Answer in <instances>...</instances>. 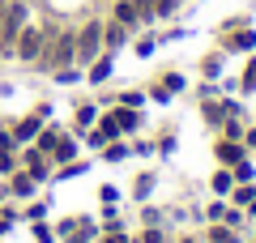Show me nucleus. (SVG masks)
I'll list each match as a JSON object with an SVG mask.
<instances>
[{
	"label": "nucleus",
	"instance_id": "nucleus-1",
	"mask_svg": "<svg viewBox=\"0 0 256 243\" xmlns=\"http://www.w3.org/2000/svg\"><path fill=\"white\" fill-rule=\"evenodd\" d=\"M98 56H102V22L90 18L82 30H77V64H82V68H90Z\"/></svg>",
	"mask_w": 256,
	"mask_h": 243
},
{
	"label": "nucleus",
	"instance_id": "nucleus-2",
	"mask_svg": "<svg viewBox=\"0 0 256 243\" xmlns=\"http://www.w3.org/2000/svg\"><path fill=\"white\" fill-rule=\"evenodd\" d=\"M43 26H22L18 30V38H13V56H18V60H30V64H38V56H43Z\"/></svg>",
	"mask_w": 256,
	"mask_h": 243
},
{
	"label": "nucleus",
	"instance_id": "nucleus-3",
	"mask_svg": "<svg viewBox=\"0 0 256 243\" xmlns=\"http://www.w3.org/2000/svg\"><path fill=\"white\" fill-rule=\"evenodd\" d=\"M22 166H26V175H34L38 184L52 175V158H47L38 145H26V150H22Z\"/></svg>",
	"mask_w": 256,
	"mask_h": 243
},
{
	"label": "nucleus",
	"instance_id": "nucleus-4",
	"mask_svg": "<svg viewBox=\"0 0 256 243\" xmlns=\"http://www.w3.org/2000/svg\"><path fill=\"white\" fill-rule=\"evenodd\" d=\"M222 47H226V52H252L256 47V30L252 26H235L230 34L222 30Z\"/></svg>",
	"mask_w": 256,
	"mask_h": 243
},
{
	"label": "nucleus",
	"instance_id": "nucleus-5",
	"mask_svg": "<svg viewBox=\"0 0 256 243\" xmlns=\"http://www.w3.org/2000/svg\"><path fill=\"white\" fill-rule=\"evenodd\" d=\"M214 154H218V162H222V166H239V162L248 158V145H244V141H226V136H218Z\"/></svg>",
	"mask_w": 256,
	"mask_h": 243
},
{
	"label": "nucleus",
	"instance_id": "nucleus-6",
	"mask_svg": "<svg viewBox=\"0 0 256 243\" xmlns=\"http://www.w3.org/2000/svg\"><path fill=\"white\" fill-rule=\"evenodd\" d=\"M111 22H120L124 30H137V26H141L137 0H116V4H111Z\"/></svg>",
	"mask_w": 256,
	"mask_h": 243
},
{
	"label": "nucleus",
	"instance_id": "nucleus-7",
	"mask_svg": "<svg viewBox=\"0 0 256 243\" xmlns=\"http://www.w3.org/2000/svg\"><path fill=\"white\" fill-rule=\"evenodd\" d=\"M43 124H47V120L38 116V111H34V116H26V120H18V124H13V136H18V145H34V136L43 132Z\"/></svg>",
	"mask_w": 256,
	"mask_h": 243
},
{
	"label": "nucleus",
	"instance_id": "nucleus-8",
	"mask_svg": "<svg viewBox=\"0 0 256 243\" xmlns=\"http://www.w3.org/2000/svg\"><path fill=\"white\" fill-rule=\"evenodd\" d=\"M47 158L60 162V166H64V162H73V158H77V136H64V132H60V141L52 145V154H47Z\"/></svg>",
	"mask_w": 256,
	"mask_h": 243
},
{
	"label": "nucleus",
	"instance_id": "nucleus-9",
	"mask_svg": "<svg viewBox=\"0 0 256 243\" xmlns=\"http://www.w3.org/2000/svg\"><path fill=\"white\" fill-rule=\"evenodd\" d=\"M111 68H116V60H111V52H107V56H98V60H94L90 68H86V77H90V86H102V81L111 77Z\"/></svg>",
	"mask_w": 256,
	"mask_h": 243
},
{
	"label": "nucleus",
	"instance_id": "nucleus-10",
	"mask_svg": "<svg viewBox=\"0 0 256 243\" xmlns=\"http://www.w3.org/2000/svg\"><path fill=\"white\" fill-rule=\"evenodd\" d=\"M111 116H116L120 132H137V128H141V111H137V107H116Z\"/></svg>",
	"mask_w": 256,
	"mask_h": 243
},
{
	"label": "nucleus",
	"instance_id": "nucleus-11",
	"mask_svg": "<svg viewBox=\"0 0 256 243\" xmlns=\"http://www.w3.org/2000/svg\"><path fill=\"white\" fill-rule=\"evenodd\" d=\"M98 120V107L94 102H77V116H73V132H90V124Z\"/></svg>",
	"mask_w": 256,
	"mask_h": 243
},
{
	"label": "nucleus",
	"instance_id": "nucleus-12",
	"mask_svg": "<svg viewBox=\"0 0 256 243\" xmlns=\"http://www.w3.org/2000/svg\"><path fill=\"white\" fill-rule=\"evenodd\" d=\"M124 38H128V30L120 26V22H102V47H107V52H116Z\"/></svg>",
	"mask_w": 256,
	"mask_h": 243
},
{
	"label": "nucleus",
	"instance_id": "nucleus-13",
	"mask_svg": "<svg viewBox=\"0 0 256 243\" xmlns=\"http://www.w3.org/2000/svg\"><path fill=\"white\" fill-rule=\"evenodd\" d=\"M34 188H38V180H34V175L13 171V184H9V192H13V196H34Z\"/></svg>",
	"mask_w": 256,
	"mask_h": 243
},
{
	"label": "nucleus",
	"instance_id": "nucleus-14",
	"mask_svg": "<svg viewBox=\"0 0 256 243\" xmlns=\"http://www.w3.org/2000/svg\"><path fill=\"white\" fill-rule=\"evenodd\" d=\"M210 188L218 192V196H230V192H235V175H230V166H222V171H214Z\"/></svg>",
	"mask_w": 256,
	"mask_h": 243
},
{
	"label": "nucleus",
	"instance_id": "nucleus-15",
	"mask_svg": "<svg viewBox=\"0 0 256 243\" xmlns=\"http://www.w3.org/2000/svg\"><path fill=\"white\" fill-rule=\"evenodd\" d=\"M128 154H132V145H124V141H107L102 145V162H124Z\"/></svg>",
	"mask_w": 256,
	"mask_h": 243
},
{
	"label": "nucleus",
	"instance_id": "nucleus-16",
	"mask_svg": "<svg viewBox=\"0 0 256 243\" xmlns=\"http://www.w3.org/2000/svg\"><path fill=\"white\" fill-rule=\"evenodd\" d=\"M56 141H60V128H56V124H52V128L43 124V132L34 136V145H38V150H43V154H52V145H56Z\"/></svg>",
	"mask_w": 256,
	"mask_h": 243
},
{
	"label": "nucleus",
	"instance_id": "nucleus-17",
	"mask_svg": "<svg viewBox=\"0 0 256 243\" xmlns=\"http://www.w3.org/2000/svg\"><path fill=\"white\" fill-rule=\"evenodd\" d=\"M230 200H235V205H252V200H256V188H252V184H235V192H230Z\"/></svg>",
	"mask_w": 256,
	"mask_h": 243
},
{
	"label": "nucleus",
	"instance_id": "nucleus-18",
	"mask_svg": "<svg viewBox=\"0 0 256 243\" xmlns=\"http://www.w3.org/2000/svg\"><path fill=\"white\" fill-rule=\"evenodd\" d=\"M239 90H244V94H256V56H252V60H248L244 77H239Z\"/></svg>",
	"mask_w": 256,
	"mask_h": 243
},
{
	"label": "nucleus",
	"instance_id": "nucleus-19",
	"mask_svg": "<svg viewBox=\"0 0 256 243\" xmlns=\"http://www.w3.org/2000/svg\"><path fill=\"white\" fill-rule=\"evenodd\" d=\"M52 77L60 81V86H77V81H82V68H77V64H68V68H56Z\"/></svg>",
	"mask_w": 256,
	"mask_h": 243
},
{
	"label": "nucleus",
	"instance_id": "nucleus-20",
	"mask_svg": "<svg viewBox=\"0 0 256 243\" xmlns=\"http://www.w3.org/2000/svg\"><path fill=\"white\" fill-rule=\"evenodd\" d=\"M222 136H226V141H244V124H239L235 116H226L222 120Z\"/></svg>",
	"mask_w": 256,
	"mask_h": 243
},
{
	"label": "nucleus",
	"instance_id": "nucleus-21",
	"mask_svg": "<svg viewBox=\"0 0 256 243\" xmlns=\"http://www.w3.org/2000/svg\"><path fill=\"white\" fill-rule=\"evenodd\" d=\"M230 175H235V184H252L256 180V166H252V162H239V166H230Z\"/></svg>",
	"mask_w": 256,
	"mask_h": 243
},
{
	"label": "nucleus",
	"instance_id": "nucleus-22",
	"mask_svg": "<svg viewBox=\"0 0 256 243\" xmlns=\"http://www.w3.org/2000/svg\"><path fill=\"white\" fill-rule=\"evenodd\" d=\"M150 192H154V175H137V184H132V196H137V200H146L150 196Z\"/></svg>",
	"mask_w": 256,
	"mask_h": 243
},
{
	"label": "nucleus",
	"instance_id": "nucleus-23",
	"mask_svg": "<svg viewBox=\"0 0 256 243\" xmlns=\"http://www.w3.org/2000/svg\"><path fill=\"white\" fill-rule=\"evenodd\" d=\"M201 72H205V77L214 81V77L222 72V56H218V52H214V56H205V60H201Z\"/></svg>",
	"mask_w": 256,
	"mask_h": 243
},
{
	"label": "nucleus",
	"instance_id": "nucleus-24",
	"mask_svg": "<svg viewBox=\"0 0 256 243\" xmlns=\"http://www.w3.org/2000/svg\"><path fill=\"white\" fill-rule=\"evenodd\" d=\"M82 171H86V162H77V158H73V162H64L60 171H56V180H77Z\"/></svg>",
	"mask_w": 256,
	"mask_h": 243
},
{
	"label": "nucleus",
	"instance_id": "nucleus-25",
	"mask_svg": "<svg viewBox=\"0 0 256 243\" xmlns=\"http://www.w3.org/2000/svg\"><path fill=\"white\" fill-rule=\"evenodd\" d=\"M116 102H120V107H137V111H141V102H146V94H141V90H124V94H120Z\"/></svg>",
	"mask_w": 256,
	"mask_h": 243
},
{
	"label": "nucleus",
	"instance_id": "nucleus-26",
	"mask_svg": "<svg viewBox=\"0 0 256 243\" xmlns=\"http://www.w3.org/2000/svg\"><path fill=\"white\" fill-rule=\"evenodd\" d=\"M18 171V154L13 150H0V175H13Z\"/></svg>",
	"mask_w": 256,
	"mask_h": 243
},
{
	"label": "nucleus",
	"instance_id": "nucleus-27",
	"mask_svg": "<svg viewBox=\"0 0 256 243\" xmlns=\"http://www.w3.org/2000/svg\"><path fill=\"white\" fill-rule=\"evenodd\" d=\"M102 243H128L124 226H120V222H111V226H107V234H102Z\"/></svg>",
	"mask_w": 256,
	"mask_h": 243
},
{
	"label": "nucleus",
	"instance_id": "nucleus-28",
	"mask_svg": "<svg viewBox=\"0 0 256 243\" xmlns=\"http://www.w3.org/2000/svg\"><path fill=\"white\" fill-rule=\"evenodd\" d=\"M162 90L180 94V90H184V77H180V72H166V77H162Z\"/></svg>",
	"mask_w": 256,
	"mask_h": 243
},
{
	"label": "nucleus",
	"instance_id": "nucleus-29",
	"mask_svg": "<svg viewBox=\"0 0 256 243\" xmlns=\"http://www.w3.org/2000/svg\"><path fill=\"white\" fill-rule=\"evenodd\" d=\"M98 196H102V205H116V200H120V188H116V184H102Z\"/></svg>",
	"mask_w": 256,
	"mask_h": 243
},
{
	"label": "nucleus",
	"instance_id": "nucleus-30",
	"mask_svg": "<svg viewBox=\"0 0 256 243\" xmlns=\"http://www.w3.org/2000/svg\"><path fill=\"white\" fill-rule=\"evenodd\" d=\"M77 226H82V218H64V222L56 226V234H64V239H68V234H73Z\"/></svg>",
	"mask_w": 256,
	"mask_h": 243
},
{
	"label": "nucleus",
	"instance_id": "nucleus-31",
	"mask_svg": "<svg viewBox=\"0 0 256 243\" xmlns=\"http://www.w3.org/2000/svg\"><path fill=\"white\" fill-rule=\"evenodd\" d=\"M205 218H210V222H222V218H226V205H222V200H214V205L205 209Z\"/></svg>",
	"mask_w": 256,
	"mask_h": 243
},
{
	"label": "nucleus",
	"instance_id": "nucleus-32",
	"mask_svg": "<svg viewBox=\"0 0 256 243\" xmlns=\"http://www.w3.org/2000/svg\"><path fill=\"white\" fill-rule=\"evenodd\" d=\"M86 136V145H90V150H102V145H107V136L98 132V128H94V132H82Z\"/></svg>",
	"mask_w": 256,
	"mask_h": 243
},
{
	"label": "nucleus",
	"instance_id": "nucleus-33",
	"mask_svg": "<svg viewBox=\"0 0 256 243\" xmlns=\"http://www.w3.org/2000/svg\"><path fill=\"white\" fill-rule=\"evenodd\" d=\"M43 214H47V200H38V205H30V209H26L30 222H43Z\"/></svg>",
	"mask_w": 256,
	"mask_h": 243
},
{
	"label": "nucleus",
	"instance_id": "nucleus-34",
	"mask_svg": "<svg viewBox=\"0 0 256 243\" xmlns=\"http://www.w3.org/2000/svg\"><path fill=\"white\" fill-rule=\"evenodd\" d=\"M154 47H158V38H137V56H154Z\"/></svg>",
	"mask_w": 256,
	"mask_h": 243
},
{
	"label": "nucleus",
	"instance_id": "nucleus-35",
	"mask_svg": "<svg viewBox=\"0 0 256 243\" xmlns=\"http://www.w3.org/2000/svg\"><path fill=\"white\" fill-rule=\"evenodd\" d=\"M34 239H38V243H52V226H43V222H34Z\"/></svg>",
	"mask_w": 256,
	"mask_h": 243
},
{
	"label": "nucleus",
	"instance_id": "nucleus-36",
	"mask_svg": "<svg viewBox=\"0 0 256 243\" xmlns=\"http://www.w3.org/2000/svg\"><path fill=\"white\" fill-rule=\"evenodd\" d=\"M141 218H146V226H162V214H158V209H150V205H146V214H141Z\"/></svg>",
	"mask_w": 256,
	"mask_h": 243
},
{
	"label": "nucleus",
	"instance_id": "nucleus-37",
	"mask_svg": "<svg viewBox=\"0 0 256 243\" xmlns=\"http://www.w3.org/2000/svg\"><path fill=\"white\" fill-rule=\"evenodd\" d=\"M222 222H226V226H230V230H235V226H239V222H244V218H239V209H226V218H222Z\"/></svg>",
	"mask_w": 256,
	"mask_h": 243
},
{
	"label": "nucleus",
	"instance_id": "nucleus-38",
	"mask_svg": "<svg viewBox=\"0 0 256 243\" xmlns=\"http://www.w3.org/2000/svg\"><path fill=\"white\" fill-rule=\"evenodd\" d=\"M150 94H154V102H171V90H162V86H154Z\"/></svg>",
	"mask_w": 256,
	"mask_h": 243
},
{
	"label": "nucleus",
	"instance_id": "nucleus-39",
	"mask_svg": "<svg viewBox=\"0 0 256 243\" xmlns=\"http://www.w3.org/2000/svg\"><path fill=\"white\" fill-rule=\"evenodd\" d=\"M244 145H248V150H256V128H252V132H244Z\"/></svg>",
	"mask_w": 256,
	"mask_h": 243
},
{
	"label": "nucleus",
	"instance_id": "nucleus-40",
	"mask_svg": "<svg viewBox=\"0 0 256 243\" xmlns=\"http://www.w3.org/2000/svg\"><path fill=\"white\" fill-rule=\"evenodd\" d=\"M180 243H196V239H180Z\"/></svg>",
	"mask_w": 256,
	"mask_h": 243
},
{
	"label": "nucleus",
	"instance_id": "nucleus-41",
	"mask_svg": "<svg viewBox=\"0 0 256 243\" xmlns=\"http://www.w3.org/2000/svg\"><path fill=\"white\" fill-rule=\"evenodd\" d=\"M0 52H4V47H0Z\"/></svg>",
	"mask_w": 256,
	"mask_h": 243
}]
</instances>
